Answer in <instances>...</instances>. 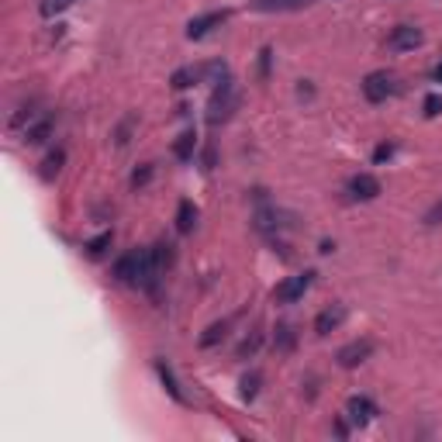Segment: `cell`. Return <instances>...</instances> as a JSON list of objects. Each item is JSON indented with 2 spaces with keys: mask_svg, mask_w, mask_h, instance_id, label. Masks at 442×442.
<instances>
[{
  "mask_svg": "<svg viewBox=\"0 0 442 442\" xmlns=\"http://www.w3.org/2000/svg\"><path fill=\"white\" fill-rule=\"evenodd\" d=\"M349 197L353 200H373V197H380V180L370 177V173H356L349 180Z\"/></svg>",
  "mask_w": 442,
  "mask_h": 442,
  "instance_id": "8992f818",
  "label": "cell"
},
{
  "mask_svg": "<svg viewBox=\"0 0 442 442\" xmlns=\"http://www.w3.org/2000/svg\"><path fill=\"white\" fill-rule=\"evenodd\" d=\"M294 342H297V336H294V329H290V325H276V336H273V346H276L280 353H290V349H294Z\"/></svg>",
  "mask_w": 442,
  "mask_h": 442,
  "instance_id": "ac0fdd59",
  "label": "cell"
},
{
  "mask_svg": "<svg viewBox=\"0 0 442 442\" xmlns=\"http://www.w3.org/2000/svg\"><path fill=\"white\" fill-rule=\"evenodd\" d=\"M228 21V10H211V14H200V17H194L190 24H187V38H204L211 28H218V24H225Z\"/></svg>",
  "mask_w": 442,
  "mask_h": 442,
  "instance_id": "277c9868",
  "label": "cell"
},
{
  "mask_svg": "<svg viewBox=\"0 0 442 442\" xmlns=\"http://www.w3.org/2000/svg\"><path fill=\"white\" fill-rule=\"evenodd\" d=\"M415 45H422V31H418V28H411V24H397V28L390 31V49L404 52V49H415Z\"/></svg>",
  "mask_w": 442,
  "mask_h": 442,
  "instance_id": "9c48e42d",
  "label": "cell"
},
{
  "mask_svg": "<svg viewBox=\"0 0 442 442\" xmlns=\"http://www.w3.org/2000/svg\"><path fill=\"white\" fill-rule=\"evenodd\" d=\"M70 3H73V0H42V3H38V10H42V17H56V14H59V10H66Z\"/></svg>",
  "mask_w": 442,
  "mask_h": 442,
  "instance_id": "cb8c5ba5",
  "label": "cell"
},
{
  "mask_svg": "<svg viewBox=\"0 0 442 442\" xmlns=\"http://www.w3.org/2000/svg\"><path fill=\"white\" fill-rule=\"evenodd\" d=\"M111 242H114V232H100L97 239H90V242H87V253L97 260V256H104V249H107Z\"/></svg>",
  "mask_w": 442,
  "mask_h": 442,
  "instance_id": "ffe728a7",
  "label": "cell"
},
{
  "mask_svg": "<svg viewBox=\"0 0 442 442\" xmlns=\"http://www.w3.org/2000/svg\"><path fill=\"white\" fill-rule=\"evenodd\" d=\"M225 73H228L225 63H207V66H204V80H211V84H221Z\"/></svg>",
  "mask_w": 442,
  "mask_h": 442,
  "instance_id": "d4e9b609",
  "label": "cell"
},
{
  "mask_svg": "<svg viewBox=\"0 0 442 442\" xmlns=\"http://www.w3.org/2000/svg\"><path fill=\"white\" fill-rule=\"evenodd\" d=\"M235 107H239V93H235V87H232V80L218 84L214 97H211V104H207V125H221V121H228V118L235 114Z\"/></svg>",
  "mask_w": 442,
  "mask_h": 442,
  "instance_id": "6da1fadb",
  "label": "cell"
},
{
  "mask_svg": "<svg viewBox=\"0 0 442 442\" xmlns=\"http://www.w3.org/2000/svg\"><path fill=\"white\" fill-rule=\"evenodd\" d=\"M425 225H442V200L425 214Z\"/></svg>",
  "mask_w": 442,
  "mask_h": 442,
  "instance_id": "f546056e",
  "label": "cell"
},
{
  "mask_svg": "<svg viewBox=\"0 0 442 442\" xmlns=\"http://www.w3.org/2000/svg\"><path fill=\"white\" fill-rule=\"evenodd\" d=\"M194 225H197V207H194L190 200H180V207H177V232H180V235H190V232H194Z\"/></svg>",
  "mask_w": 442,
  "mask_h": 442,
  "instance_id": "4fadbf2b",
  "label": "cell"
},
{
  "mask_svg": "<svg viewBox=\"0 0 442 442\" xmlns=\"http://www.w3.org/2000/svg\"><path fill=\"white\" fill-rule=\"evenodd\" d=\"M394 156V145L390 142H384V145H377V152H373V163H387Z\"/></svg>",
  "mask_w": 442,
  "mask_h": 442,
  "instance_id": "83f0119b",
  "label": "cell"
},
{
  "mask_svg": "<svg viewBox=\"0 0 442 442\" xmlns=\"http://www.w3.org/2000/svg\"><path fill=\"white\" fill-rule=\"evenodd\" d=\"M52 132H56V118H38L35 125L24 128V142H28V145H42Z\"/></svg>",
  "mask_w": 442,
  "mask_h": 442,
  "instance_id": "30bf717a",
  "label": "cell"
},
{
  "mask_svg": "<svg viewBox=\"0 0 442 442\" xmlns=\"http://www.w3.org/2000/svg\"><path fill=\"white\" fill-rule=\"evenodd\" d=\"M260 346H263V332H253L249 339H242V342H239V349H235V356H239V359H246V356H253V353H256Z\"/></svg>",
  "mask_w": 442,
  "mask_h": 442,
  "instance_id": "7402d4cb",
  "label": "cell"
},
{
  "mask_svg": "<svg viewBox=\"0 0 442 442\" xmlns=\"http://www.w3.org/2000/svg\"><path fill=\"white\" fill-rule=\"evenodd\" d=\"M311 0H249V7L253 10H263V14H269V10H301Z\"/></svg>",
  "mask_w": 442,
  "mask_h": 442,
  "instance_id": "7c38bea8",
  "label": "cell"
},
{
  "mask_svg": "<svg viewBox=\"0 0 442 442\" xmlns=\"http://www.w3.org/2000/svg\"><path fill=\"white\" fill-rule=\"evenodd\" d=\"M436 80H439V84H442V63H439V66H436Z\"/></svg>",
  "mask_w": 442,
  "mask_h": 442,
  "instance_id": "1f68e13d",
  "label": "cell"
},
{
  "mask_svg": "<svg viewBox=\"0 0 442 442\" xmlns=\"http://www.w3.org/2000/svg\"><path fill=\"white\" fill-rule=\"evenodd\" d=\"M342 322H346V308H342V304H332V308H325V311L315 318V336H329V332H336Z\"/></svg>",
  "mask_w": 442,
  "mask_h": 442,
  "instance_id": "ba28073f",
  "label": "cell"
},
{
  "mask_svg": "<svg viewBox=\"0 0 442 442\" xmlns=\"http://www.w3.org/2000/svg\"><path fill=\"white\" fill-rule=\"evenodd\" d=\"M63 163H66V152H63V149L49 152L45 163H42V180H56L59 177V170H63Z\"/></svg>",
  "mask_w": 442,
  "mask_h": 442,
  "instance_id": "2e32d148",
  "label": "cell"
},
{
  "mask_svg": "<svg viewBox=\"0 0 442 442\" xmlns=\"http://www.w3.org/2000/svg\"><path fill=\"white\" fill-rule=\"evenodd\" d=\"M370 356H373V342H370V339H353L349 346H342V349H339L336 359H339V366L353 370V366H359V363H366Z\"/></svg>",
  "mask_w": 442,
  "mask_h": 442,
  "instance_id": "3957f363",
  "label": "cell"
},
{
  "mask_svg": "<svg viewBox=\"0 0 442 442\" xmlns=\"http://www.w3.org/2000/svg\"><path fill=\"white\" fill-rule=\"evenodd\" d=\"M225 336H228V322H214V325H207V329H204L200 346H204V349H211V346H218Z\"/></svg>",
  "mask_w": 442,
  "mask_h": 442,
  "instance_id": "e0dca14e",
  "label": "cell"
},
{
  "mask_svg": "<svg viewBox=\"0 0 442 442\" xmlns=\"http://www.w3.org/2000/svg\"><path fill=\"white\" fill-rule=\"evenodd\" d=\"M200 80H204V66H183V70H177L170 77V87L187 90V87H194V84H200Z\"/></svg>",
  "mask_w": 442,
  "mask_h": 442,
  "instance_id": "8fae6325",
  "label": "cell"
},
{
  "mask_svg": "<svg viewBox=\"0 0 442 442\" xmlns=\"http://www.w3.org/2000/svg\"><path fill=\"white\" fill-rule=\"evenodd\" d=\"M346 415H349V422L353 425H370L373 422V415H377V404L370 401V397H349V404H346Z\"/></svg>",
  "mask_w": 442,
  "mask_h": 442,
  "instance_id": "52a82bcc",
  "label": "cell"
},
{
  "mask_svg": "<svg viewBox=\"0 0 442 442\" xmlns=\"http://www.w3.org/2000/svg\"><path fill=\"white\" fill-rule=\"evenodd\" d=\"M194 149H197V135H194V132H183L177 142H173V156H177L180 163H187V159L194 156Z\"/></svg>",
  "mask_w": 442,
  "mask_h": 442,
  "instance_id": "9a60e30c",
  "label": "cell"
},
{
  "mask_svg": "<svg viewBox=\"0 0 442 442\" xmlns=\"http://www.w3.org/2000/svg\"><path fill=\"white\" fill-rule=\"evenodd\" d=\"M311 276H315V273H304V276H290L287 283H280V287L273 290V297H276V301H283V304H290V301L304 297V290L311 287Z\"/></svg>",
  "mask_w": 442,
  "mask_h": 442,
  "instance_id": "5b68a950",
  "label": "cell"
},
{
  "mask_svg": "<svg viewBox=\"0 0 442 442\" xmlns=\"http://www.w3.org/2000/svg\"><path fill=\"white\" fill-rule=\"evenodd\" d=\"M390 93H394V80H390L387 73H370V77L363 80V97H366L370 104H384Z\"/></svg>",
  "mask_w": 442,
  "mask_h": 442,
  "instance_id": "7a4b0ae2",
  "label": "cell"
},
{
  "mask_svg": "<svg viewBox=\"0 0 442 442\" xmlns=\"http://www.w3.org/2000/svg\"><path fill=\"white\" fill-rule=\"evenodd\" d=\"M269 63H273V49H263V52H260V77H269Z\"/></svg>",
  "mask_w": 442,
  "mask_h": 442,
  "instance_id": "f1b7e54d",
  "label": "cell"
},
{
  "mask_svg": "<svg viewBox=\"0 0 442 442\" xmlns=\"http://www.w3.org/2000/svg\"><path fill=\"white\" fill-rule=\"evenodd\" d=\"M149 180H152V163H145L142 170H135V173H132V187L139 190V187H145Z\"/></svg>",
  "mask_w": 442,
  "mask_h": 442,
  "instance_id": "4316f807",
  "label": "cell"
},
{
  "mask_svg": "<svg viewBox=\"0 0 442 442\" xmlns=\"http://www.w3.org/2000/svg\"><path fill=\"white\" fill-rule=\"evenodd\" d=\"M156 373H159V380H163V387H166V390L173 394V401H180V404H187V397H183V390H180V387H177V377H173V370H170V366H166L163 359L156 363Z\"/></svg>",
  "mask_w": 442,
  "mask_h": 442,
  "instance_id": "5bb4252c",
  "label": "cell"
},
{
  "mask_svg": "<svg viewBox=\"0 0 442 442\" xmlns=\"http://www.w3.org/2000/svg\"><path fill=\"white\" fill-rule=\"evenodd\" d=\"M204 170H214V149L211 145L204 149Z\"/></svg>",
  "mask_w": 442,
  "mask_h": 442,
  "instance_id": "4dcf8cb0",
  "label": "cell"
},
{
  "mask_svg": "<svg viewBox=\"0 0 442 442\" xmlns=\"http://www.w3.org/2000/svg\"><path fill=\"white\" fill-rule=\"evenodd\" d=\"M422 107H425V118H436V114H442V97L439 93H429Z\"/></svg>",
  "mask_w": 442,
  "mask_h": 442,
  "instance_id": "484cf974",
  "label": "cell"
},
{
  "mask_svg": "<svg viewBox=\"0 0 442 442\" xmlns=\"http://www.w3.org/2000/svg\"><path fill=\"white\" fill-rule=\"evenodd\" d=\"M256 228H260V232H276V228H283L280 211H260V214H256Z\"/></svg>",
  "mask_w": 442,
  "mask_h": 442,
  "instance_id": "d6986e66",
  "label": "cell"
},
{
  "mask_svg": "<svg viewBox=\"0 0 442 442\" xmlns=\"http://www.w3.org/2000/svg\"><path fill=\"white\" fill-rule=\"evenodd\" d=\"M260 384H263V377H260V373L242 377V397H246V401H253V397L260 394Z\"/></svg>",
  "mask_w": 442,
  "mask_h": 442,
  "instance_id": "603a6c76",
  "label": "cell"
},
{
  "mask_svg": "<svg viewBox=\"0 0 442 442\" xmlns=\"http://www.w3.org/2000/svg\"><path fill=\"white\" fill-rule=\"evenodd\" d=\"M149 253H152V263H156V269H159V273L173 263V249H170V246H163V242H159V246H152Z\"/></svg>",
  "mask_w": 442,
  "mask_h": 442,
  "instance_id": "44dd1931",
  "label": "cell"
}]
</instances>
